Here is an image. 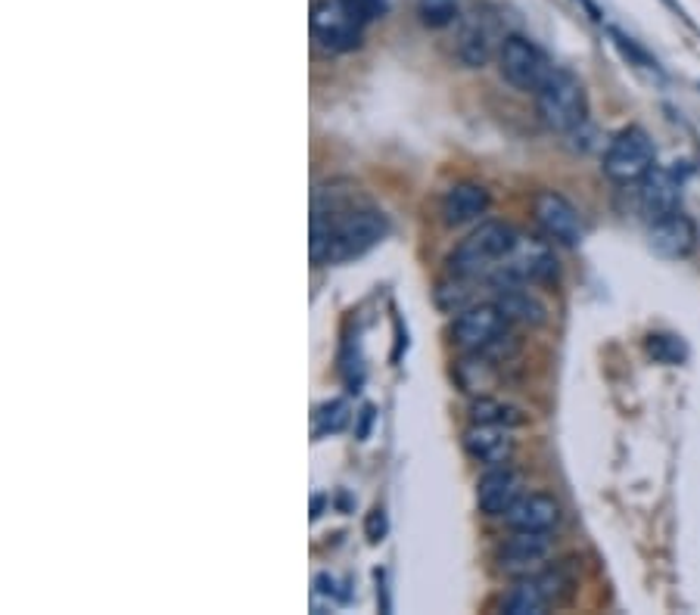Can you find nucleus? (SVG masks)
<instances>
[{
  "mask_svg": "<svg viewBox=\"0 0 700 615\" xmlns=\"http://www.w3.org/2000/svg\"><path fill=\"white\" fill-rule=\"evenodd\" d=\"M315 212L330 218L327 239L320 246L315 264H346V261L361 259L389 230L386 218H383L381 212H374V209H359V212H349L342 218H337V212H324V209H315Z\"/></svg>",
  "mask_w": 700,
  "mask_h": 615,
  "instance_id": "obj_1",
  "label": "nucleus"
},
{
  "mask_svg": "<svg viewBox=\"0 0 700 615\" xmlns=\"http://www.w3.org/2000/svg\"><path fill=\"white\" fill-rule=\"evenodd\" d=\"M517 237L521 234L511 224H504V221H482L480 227L467 239H460L458 249L452 252V259H448L452 274L474 280L486 277L514 249Z\"/></svg>",
  "mask_w": 700,
  "mask_h": 615,
  "instance_id": "obj_2",
  "label": "nucleus"
},
{
  "mask_svg": "<svg viewBox=\"0 0 700 615\" xmlns=\"http://www.w3.org/2000/svg\"><path fill=\"white\" fill-rule=\"evenodd\" d=\"M536 109L548 131L570 134L582 128L588 116V97L582 81L567 69H555V75L545 81V87L536 94Z\"/></svg>",
  "mask_w": 700,
  "mask_h": 615,
  "instance_id": "obj_3",
  "label": "nucleus"
},
{
  "mask_svg": "<svg viewBox=\"0 0 700 615\" xmlns=\"http://www.w3.org/2000/svg\"><path fill=\"white\" fill-rule=\"evenodd\" d=\"M368 16L355 0H318L312 10V38L327 54H349L361 47Z\"/></svg>",
  "mask_w": 700,
  "mask_h": 615,
  "instance_id": "obj_4",
  "label": "nucleus"
},
{
  "mask_svg": "<svg viewBox=\"0 0 700 615\" xmlns=\"http://www.w3.org/2000/svg\"><path fill=\"white\" fill-rule=\"evenodd\" d=\"M499 69L501 79L511 87H517L523 94H539L558 66H551V60L529 38L508 35L499 47Z\"/></svg>",
  "mask_w": 700,
  "mask_h": 615,
  "instance_id": "obj_5",
  "label": "nucleus"
},
{
  "mask_svg": "<svg viewBox=\"0 0 700 615\" xmlns=\"http://www.w3.org/2000/svg\"><path fill=\"white\" fill-rule=\"evenodd\" d=\"M657 165L654 140L639 125L622 128L604 153V175L614 184H635Z\"/></svg>",
  "mask_w": 700,
  "mask_h": 615,
  "instance_id": "obj_6",
  "label": "nucleus"
},
{
  "mask_svg": "<svg viewBox=\"0 0 700 615\" xmlns=\"http://www.w3.org/2000/svg\"><path fill=\"white\" fill-rule=\"evenodd\" d=\"M558 277V256L545 239L517 237L514 249L504 256L499 264V274L492 277L495 286H508V283H548Z\"/></svg>",
  "mask_w": 700,
  "mask_h": 615,
  "instance_id": "obj_7",
  "label": "nucleus"
},
{
  "mask_svg": "<svg viewBox=\"0 0 700 615\" xmlns=\"http://www.w3.org/2000/svg\"><path fill=\"white\" fill-rule=\"evenodd\" d=\"M511 320L501 315L495 301H477L467 311H460L452 323V339L464 352H495L504 345Z\"/></svg>",
  "mask_w": 700,
  "mask_h": 615,
  "instance_id": "obj_8",
  "label": "nucleus"
},
{
  "mask_svg": "<svg viewBox=\"0 0 700 615\" xmlns=\"http://www.w3.org/2000/svg\"><path fill=\"white\" fill-rule=\"evenodd\" d=\"M533 215L539 221V227L560 246H580L585 239V224L576 205L567 197H560L555 190H541L533 199Z\"/></svg>",
  "mask_w": 700,
  "mask_h": 615,
  "instance_id": "obj_9",
  "label": "nucleus"
},
{
  "mask_svg": "<svg viewBox=\"0 0 700 615\" xmlns=\"http://www.w3.org/2000/svg\"><path fill=\"white\" fill-rule=\"evenodd\" d=\"M551 556V537L548 532H514L501 544L499 563L511 576H536L545 559Z\"/></svg>",
  "mask_w": 700,
  "mask_h": 615,
  "instance_id": "obj_10",
  "label": "nucleus"
},
{
  "mask_svg": "<svg viewBox=\"0 0 700 615\" xmlns=\"http://www.w3.org/2000/svg\"><path fill=\"white\" fill-rule=\"evenodd\" d=\"M641 190V212L651 221L666 218L673 212H679L681 202V178L676 168H663V165H654L644 178L639 180Z\"/></svg>",
  "mask_w": 700,
  "mask_h": 615,
  "instance_id": "obj_11",
  "label": "nucleus"
},
{
  "mask_svg": "<svg viewBox=\"0 0 700 615\" xmlns=\"http://www.w3.org/2000/svg\"><path fill=\"white\" fill-rule=\"evenodd\" d=\"M648 243L661 259H688L698 246V227L695 221L681 212H673L666 218L651 221Z\"/></svg>",
  "mask_w": 700,
  "mask_h": 615,
  "instance_id": "obj_12",
  "label": "nucleus"
},
{
  "mask_svg": "<svg viewBox=\"0 0 700 615\" xmlns=\"http://www.w3.org/2000/svg\"><path fill=\"white\" fill-rule=\"evenodd\" d=\"M523 497L521 476L504 463V466H489V473L477 485V504L486 517H508V510Z\"/></svg>",
  "mask_w": 700,
  "mask_h": 615,
  "instance_id": "obj_13",
  "label": "nucleus"
},
{
  "mask_svg": "<svg viewBox=\"0 0 700 615\" xmlns=\"http://www.w3.org/2000/svg\"><path fill=\"white\" fill-rule=\"evenodd\" d=\"M508 525L514 532H551L560 522V504L558 497L545 495V492H533L523 495L511 510H508Z\"/></svg>",
  "mask_w": 700,
  "mask_h": 615,
  "instance_id": "obj_14",
  "label": "nucleus"
},
{
  "mask_svg": "<svg viewBox=\"0 0 700 615\" xmlns=\"http://www.w3.org/2000/svg\"><path fill=\"white\" fill-rule=\"evenodd\" d=\"M464 451L480 460L486 466H504L514 457V438L504 426H486V423H474L464 433Z\"/></svg>",
  "mask_w": 700,
  "mask_h": 615,
  "instance_id": "obj_15",
  "label": "nucleus"
},
{
  "mask_svg": "<svg viewBox=\"0 0 700 615\" xmlns=\"http://www.w3.org/2000/svg\"><path fill=\"white\" fill-rule=\"evenodd\" d=\"M495 305L501 308V315L511 323H523V327H539L548 318V308L526 283H508L499 286V298Z\"/></svg>",
  "mask_w": 700,
  "mask_h": 615,
  "instance_id": "obj_16",
  "label": "nucleus"
},
{
  "mask_svg": "<svg viewBox=\"0 0 700 615\" xmlns=\"http://www.w3.org/2000/svg\"><path fill=\"white\" fill-rule=\"evenodd\" d=\"M486 209H489V193L480 184H458L442 199V218L452 227L477 221L480 215H486Z\"/></svg>",
  "mask_w": 700,
  "mask_h": 615,
  "instance_id": "obj_17",
  "label": "nucleus"
},
{
  "mask_svg": "<svg viewBox=\"0 0 700 615\" xmlns=\"http://www.w3.org/2000/svg\"><path fill=\"white\" fill-rule=\"evenodd\" d=\"M548 606H551V596L539 576H521V581L501 600V610L508 615H541Z\"/></svg>",
  "mask_w": 700,
  "mask_h": 615,
  "instance_id": "obj_18",
  "label": "nucleus"
},
{
  "mask_svg": "<svg viewBox=\"0 0 700 615\" xmlns=\"http://www.w3.org/2000/svg\"><path fill=\"white\" fill-rule=\"evenodd\" d=\"M455 379L467 395H486L495 382V364L489 352H467V357L455 364Z\"/></svg>",
  "mask_w": 700,
  "mask_h": 615,
  "instance_id": "obj_19",
  "label": "nucleus"
},
{
  "mask_svg": "<svg viewBox=\"0 0 700 615\" xmlns=\"http://www.w3.org/2000/svg\"><path fill=\"white\" fill-rule=\"evenodd\" d=\"M470 419L474 423H486V426H504V429H514V426H526V414L514 404H501L495 398L480 395L470 407Z\"/></svg>",
  "mask_w": 700,
  "mask_h": 615,
  "instance_id": "obj_20",
  "label": "nucleus"
},
{
  "mask_svg": "<svg viewBox=\"0 0 700 615\" xmlns=\"http://www.w3.org/2000/svg\"><path fill=\"white\" fill-rule=\"evenodd\" d=\"M467 280L474 277H458L455 280H445L436 286V305H440L445 315H460V311H467L470 305H477V293L470 289V283Z\"/></svg>",
  "mask_w": 700,
  "mask_h": 615,
  "instance_id": "obj_21",
  "label": "nucleus"
},
{
  "mask_svg": "<svg viewBox=\"0 0 700 615\" xmlns=\"http://www.w3.org/2000/svg\"><path fill=\"white\" fill-rule=\"evenodd\" d=\"M458 57L467 66H482L492 57V35L482 25H467L458 44Z\"/></svg>",
  "mask_w": 700,
  "mask_h": 615,
  "instance_id": "obj_22",
  "label": "nucleus"
},
{
  "mask_svg": "<svg viewBox=\"0 0 700 615\" xmlns=\"http://www.w3.org/2000/svg\"><path fill=\"white\" fill-rule=\"evenodd\" d=\"M349 419H352V407L342 398L324 401L315 411V436H337L349 426Z\"/></svg>",
  "mask_w": 700,
  "mask_h": 615,
  "instance_id": "obj_23",
  "label": "nucleus"
},
{
  "mask_svg": "<svg viewBox=\"0 0 700 615\" xmlns=\"http://www.w3.org/2000/svg\"><path fill=\"white\" fill-rule=\"evenodd\" d=\"M648 355L654 357L657 364H681L688 357V348L679 336H669V333H651L648 336Z\"/></svg>",
  "mask_w": 700,
  "mask_h": 615,
  "instance_id": "obj_24",
  "label": "nucleus"
},
{
  "mask_svg": "<svg viewBox=\"0 0 700 615\" xmlns=\"http://www.w3.org/2000/svg\"><path fill=\"white\" fill-rule=\"evenodd\" d=\"M418 13L423 25L445 28L458 20V0H418Z\"/></svg>",
  "mask_w": 700,
  "mask_h": 615,
  "instance_id": "obj_25",
  "label": "nucleus"
},
{
  "mask_svg": "<svg viewBox=\"0 0 700 615\" xmlns=\"http://www.w3.org/2000/svg\"><path fill=\"white\" fill-rule=\"evenodd\" d=\"M364 532L371 537V544H381L383 537H386V513H383V507H374V510L368 513Z\"/></svg>",
  "mask_w": 700,
  "mask_h": 615,
  "instance_id": "obj_26",
  "label": "nucleus"
},
{
  "mask_svg": "<svg viewBox=\"0 0 700 615\" xmlns=\"http://www.w3.org/2000/svg\"><path fill=\"white\" fill-rule=\"evenodd\" d=\"M374 417H377V411L368 404L364 411L359 414V429H355V436H359V441H364V438L371 436V426H374Z\"/></svg>",
  "mask_w": 700,
  "mask_h": 615,
  "instance_id": "obj_27",
  "label": "nucleus"
},
{
  "mask_svg": "<svg viewBox=\"0 0 700 615\" xmlns=\"http://www.w3.org/2000/svg\"><path fill=\"white\" fill-rule=\"evenodd\" d=\"M361 10H364V16L368 20H374V16H383L386 10H389V0H355Z\"/></svg>",
  "mask_w": 700,
  "mask_h": 615,
  "instance_id": "obj_28",
  "label": "nucleus"
},
{
  "mask_svg": "<svg viewBox=\"0 0 700 615\" xmlns=\"http://www.w3.org/2000/svg\"><path fill=\"white\" fill-rule=\"evenodd\" d=\"M320 510H324V497H315V500H312V519H318Z\"/></svg>",
  "mask_w": 700,
  "mask_h": 615,
  "instance_id": "obj_29",
  "label": "nucleus"
},
{
  "mask_svg": "<svg viewBox=\"0 0 700 615\" xmlns=\"http://www.w3.org/2000/svg\"><path fill=\"white\" fill-rule=\"evenodd\" d=\"M318 581H324V584H327V576H320ZM320 594H334V578H330V588H320Z\"/></svg>",
  "mask_w": 700,
  "mask_h": 615,
  "instance_id": "obj_30",
  "label": "nucleus"
}]
</instances>
